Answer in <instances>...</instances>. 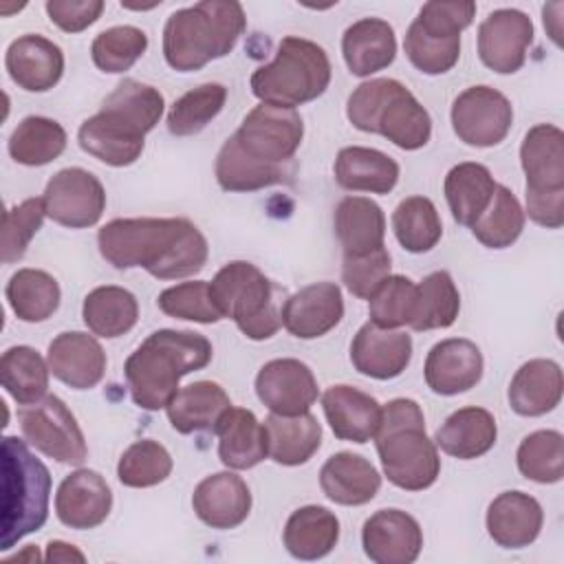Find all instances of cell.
<instances>
[{
    "label": "cell",
    "mask_w": 564,
    "mask_h": 564,
    "mask_svg": "<svg viewBox=\"0 0 564 564\" xmlns=\"http://www.w3.org/2000/svg\"><path fill=\"white\" fill-rule=\"evenodd\" d=\"M174 460L170 452L152 438H143L132 443L117 463V478L121 485L132 489L154 487L172 474Z\"/></svg>",
    "instance_id": "681fc988"
},
{
    "label": "cell",
    "mask_w": 564,
    "mask_h": 564,
    "mask_svg": "<svg viewBox=\"0 0 564 564\" xmlns=\"http://www.w3.org/2000/svg\"><path fill=\"white\" fill-rule=\"evenodd\" d=\"M209 291L223 319H234L247 339L262 341L280 330L282 319L273 300V284L256 264L227 262L209 282Z\"/></svg>",
    "instance_id": "ba28073f"
},
{
    "label": "cell",
    "mask_w": 564,
    "mask_h": 564,
    "mask_svg": "<svg viewBox=\"0 0 564 564\" xmlns=\"http://www.w3.org/2000/svg\"><path fill=\"white\" fill-rule=\"evenodd\" d=\"M9 154L15 163L37 167L55 161L66 148V130L48 117H24L9 137Z\"/></svg>",
    "instance_id": "b9f144b4"
},
{
    "label": "cell",
    "mask_w": 564,
    "mask_h": 564,
    "mask_svg": "<svg viewBox=\"0 0 564 564\" xmlns=\"http://www.w3.org/2000/svg\"><path fill=\"white\" fill-rule=\"evenodd\" d=\"M390 253L386 247L364 253V256H344L341 260V282L359 300H368L377 286L390 275Z\"/></svg>",
    "instance_id": "9f6ffc18"
},
{
    "label": "cell",
    "mask_w": 564,
    "mask_h": 564,
    "mask_svg": "<svg viewBox=\"0 0 564 564\" xmlns=\"http://www.w3.org/2000/svg\"><path fill=\"white\" fill-rule=\"evenodd\" d=\"M454 134L471 148H494L505 141L513 123L511 101L491 86H469L449 110Z\"/></svg>",
    "instance_id": "8fae6325"
},
{
    "label": "cell",
    "mask_w": 564,
    "mask_h": 564,
    "mask_svg": "<svg viewBox=\"0 0 564 564\" xmlns=\"http://www.w3.org/2000/svg\"><path fill=\"white\" fill-rule=\"evenodd\" d=\"M192 509L212 529H236L251 511L249 485L234 471L205 476L192 494Z\"/></svg>",
    "instance_id": "7402d4cb"
},
{
    "label": "cell",
    "mask_w": 564,
    "mask_h": 564,
    "mask_svg": "<svg viewBox=\"0 0 564 564\" xmlns=\"http://www.w3.org/2000/svg\"><path fill=\"white\" fill-rule=\"evenodd\" d=\"M262 425L267 434V456L278 465H304L322 445V425L311 412L295 416L271 412Z\"/></svg>",
    "instance_id": "1f68e13d"
},
{
    "label": "cell",
    "mask_w": 564,
    "mask_h": 564,
    "mask_svg": "<svg viewBox=\"0 0 564 564\" xmlns=\"http://www.w3.org/2000/svg\"><path fill=\"white\" fill-rule=\"evenodd\" d=\"M110 509L112 491L106 478L95 469L79 467L70 471L57 487L55 516L68 529H95L110 516Z\"/></svg>",
    "instance_id": "2e32d148"
},
{
    "label": "cell",
    "mask_w": 564,
    "mask_h": 564,
    "mask_svg": "<svg viewBox=\"0 0 564 564\" xmlns=\"http://www.w3.org/2000/svg\"><path fill=\"white\" fill-rule=\"evenodd\" d=\"M82 317L93 335L115 339L134 328L139 319V302L123 286H97L84 297Z\"/></svg>",
    "instance_id": "f35d334b"
},
{
    "label": "cell",
    "mask_w": 564,
    "mask_h": 564,
    "mask_svg": "<svg viewBox=\"0 0 564 564\" xmlns=\"http://www.w3.org/2000/svg\"><path fill=\"white\" fill-rule=\"evenodd\" d=\"M516 463L527 480L540 485L560 482L564 476V436L557 430H538L522 438Z\"/></svg>",
    "instance_id": "c3c4849f"
},
{
    "label": "cell",
    "mask_w": 564,
    "mask_h": 564,
    "mask_svg": "<svg viewBox=\"0 0 564 564\" xmlns=\"http://www.w3.org/2000/svg\"><path fill=\"white\" fill-rule=\"evenodd\" d=\"M159 308L176 319H189L198 324H216L223 319L218 306L212 300L209 282L192 280L167 286L156 297Z\"/></svg>",
    "instance_id": "f5cc1de1"
},
{
    "label": "cell",
    "mask_w": 564,
    "mask_h": 564,
    "mask_svg": "<svg viewBox=\"0 0 564 564\" xmlns=\"http://www.w3.org/2000/svg\"><path fill=\"white\" fill-rule=\"evenodd\" d=\"M216 181L225 192H258L271 185L289 183L293 176L291 163H262L245 154L231 134L216 154Z\"/></svg>",
    "instance_id": "d590c367"
},
{
    "label": "cell",
    "mask_w": 564,
    "mask_h": 564,
    "mask_svg": "<svg viewBox=\"0 0 564 564\" xmlns=\"http://www.w3.org/2000/svg\"><path fill=\"white\" fill-rule=\"evenodd\" d=\"M18 419L26 443L44 456L64 465H82L86 460L84 432L59 397L46 394L31 405H22Z\"/></svg>",
    "instance_id": "9c48e42d"
},
{
    "label": "cell",
    "mask_w": 564,
    "mask_h": 564,
    "mask_svg": "<svg viewBox=\"0 0 564 564\" xmlns=\"http://www.w3.org/2000/svg\"><path fill=\"white\" fill-rule=\"evenodd\" d=\"M361 546L375 564H412L423 549V531L410 513L379 509L364 522Z\"/></svg>",
    "instance_id": "9a60e30c"
},
{
    "label": "cell",
    "mask_w": 564,
    "mask_h": 564,
    "mask_svg": "<svg viewBox=\"0 0 564 564\" xmlns=\"http://www.w3.org/2000/svg\"><path fill=\"white\" fill-rule=\"evenodd\" d=\"M330 59L326 51L297 35H286L278 44L275 57L251 75V93L260 104L295 108L322 97L330 84Z\"/></svg>",
    "instance_id": "52a82bcc"
},
{
    "label": "cell",
    "mask_w": 564,
    "mask_h": 564,
    "mask_svg": "<svg viewBox=\"0 0 564 564\" xmlns=\"http://www.w3.org/2000/svg\"><path fill=\"white\" fill-rule=\"evenodd\" d=\"M412 359V337L397 328L366 322L350 344V361L357 372L388 381L399 377Z\"/></svg>",
    "instance_id": "d6986e66"
},
{
    "label": "cell",
    "mask_w": 564,
    "mask_h": 564,
    "mask_svg": "<svg viewBox=\"0 0 564 564\" xmlns=\"http://www.w3.org/2000/svg\"><path fill=\"white\" fill-rule=\"evenodd\" d=\"M416 304V284L405 275H388L368 297L370 322L381 328L410 324Z\"/></svg>",
    "instance_id": "816d5d0a"
},
{
    "label": "cell",
    "mask_w": 564,
    "mask_h": 564,
    "mask_svg": "<svg viewBox=\"0 0 564 564\" xmlns=\"http://www.w3.org/2000/svg\"><path fill=\"white\" fill-rule=\"evenodd\" d=\"M375 445L381 469L394 487L423 491L436 482L441 456L425 434V416L414 399L399 397L381 408Z\"/></svg>",
    "instance_id": "277c9868"
},
{
    "label": "cell",
    "mask_w": 564,
    "mask_h": 564,
    "mask_svg": "<svg viewBox=\"0 0 564 564\" xmlns=\"http://www.w3.org/2000/svg\"><path fill=\"white\" fill-rule=\"evenodd\" d=\"M392 229L399 245L410 253L434 249L443 236L436 205L427 196H408L392 212Z\"/></svg>",
    "instance_id": "f6af8a7d"
},
{
    "label": "cell",
    "mask_w": 564,
    "mask_h": 564,
    "mask_svg": "<svg viewBox=\"0 0 564 564\" xmlns=\"http://www.w3.org/2000/svg\"><path fill=\"white\" fill-rule=\"evenodd\" d=\"M148 48V35L139 26L121 24V26H110L101 31L93 44H90V57L93 64L101 73H126L134 66L139 57H143Z\"/></svg>",
    "instance_id": "f907efd6"
},
{
    "label": "cell",
    "mask_w": 564,
    "mask_h": 564,
    "mask_svg": "<svg viewBox=\"0 0 564 564\" xmlns=\"http://www.w3.org/2000/svg\"><path fill=\"white\" fill-rule=\"evenodd\" d=\"M51 474L18 436L2 438V520L0 549L9 551L48 518Z\"/></svg>",
    "instance_id": "8992f818"
},
{
    "label": "cell",
    "mask_w": 564,
    "mask_h": 564,
    "mask_svg": "<svg viewBox=\"0 0 564 564\" xmlns=\"http://www.w3.org/2000/svg\"><path fill=\"white\" fill-rule=\"evenodd\" d=\"M256 394L273 414L295 416L311 410L319 388L313 370L293 357L271 359L256 375Z\"/></svg>",
    "instance_id": "5bb4252c"
},
{
    "label": "cell",
    "mask_w": 564,
    "mask_h": 564,
    "mask_svg": "<svg viewBox=\"0 0 564 564\" xmlns=\"http://www.w3.org/2000/svg\"><path fill=\"white\" fill-rule=\"evenodd\" d=\"M348 121L381 134L401 150H419L432 137V117L419 99L397 79L377 77L359 84L346 101Z\"/></svg>",
    "instance_id": "5b68a950"
},
{
    "label": "cell",
    "mask_w": 564,
    "mask_h": 564,
    "mask_svg": "<svg viewBox=\"0 0 564 564\" xmlns=\"http://www.w3.org/2000/svg\"><path fill=\"white\" fill-rule=\"evenodd\" d=\"M524 218V209L513 192L505 185H496L487 209L471 225V234L487 249H507L520 238Z\"/></svg>",
    "instance_id": "bcb514c9"
},
{
    "label": "cell",
    "mask_w": 564,
    "mask_h": 564,
    "mask_svg": "<svg viewBox=\"0 0 564 564\" xmlns=\"http://www.w3.org/2000/svg\"><path fill=\"white\" fill-rule=\"evenodd\" d=\"M496 181L482 163L465 161L454 165L443 183L445 200L449 205L452 218L458 225L471 227L480 214L487 209L494 192H496Z\"/></svg>",
    "instance_id": "74e56055"
},
{
    "label": "cell",
    "mask_w": 564,
    "mask_h": 564,
    "mask_svg": "<svg viewBox=\"0 0 564 564\" xmlns=\"http://www.w3.org/2000/svg\"><path fill=\"white\" fill-rule=\"evenodd\" d=\"M527 212L535 225L560 229L564 225V189L560 192H524Z\"/></svg>",
    "instance_id": "91938a15"
},
{
    "label": "cell",
    "mask_w": 564,
    "mask_h": 564,
    "mask_svg": "<svg viewBox=\"0 0 564 564\" xmlns=\"http://www.w3.org/2000/svg\"><path fill=\"white\" fill-rule=\"evenodd\" d=\"M487 533L502 549L533 544L544 524L542 505L524 491H502L487 507Z\"/></svg>",
    "instance_id": "603a6c76"
},
{
    "label": "cell",
    "mask_w": 564,
    "mask_h": 564,
    "mask_svg": "<svg viewBox=\"0 0 564 564\" xmlns=\"http://www.w3.org/2000/svg\"><path fill=\"white\" fill-rule=\"evenodd\" d=\"M163 110L165 99L159 88L137 79H123L104 99L99 115L112 126L145 139V134L154 130V126L163 117Z\"/></svg>",
    "instance_id": "4316f807"
},
{
    "label": "cell",
    "mask_w": 564,
    "mask_h": 564,
    "mask_svg": "<svg viewBox=\"0 0 564 564\" xmlns=\"http://www.w3.org/2000/svg\"><path fill=\"white\" fill-rule=\"evenodd\" d=\"M474 2H425L419 15L412 20L421 31L434 37H460V33L474 22Z\"/></svg>",
    "instance_id": "6f0895ef"
},
{
    "label": "cell",
    "mask_w": 564,
    "mask_h": 564,
    "mask_svg": "<svg viewBox=\"0 0 564 564\" xmlns=\"http://www.w3.org/2000/svg\"><path fill=\"white\" fill-rule=\"evenodd\" d=\"M227 101V88L216 82L200 84L181 95L167 112V130L174 137H194L214 121Z\"/></svg>",
    "instance_id": "7dc6e473"
},
{
    "label": "cell",
    "mask_w": 564,
    "mask_h": 564,
    "mask_svg": "<svg viewBox=\"0 0 564 564\" xmlns=\"http://www.w3.org/2000/svg\"><path fill=\"white\" fill-rule=\"evenodd\" d=\"M344 317L341 289L335 282H315L286 297L280 319L297 339H317Z\"/></svg>",
    "instance_id": "ac0fdd59"
},
{
    "label": "cell",
    "mask_w": 564,
    "mask_h": 564,
    "mask_svg": "<svg viewBox=\"0 0 564 564\" xmlns=\"http://www.w3.org/2000/svg\"><path fill=\"white\" fill-rule=\"evenodd\" d=\"M214 434L218 436V458L229 469H251L267 458L264 425L251 410L231 405Z\"/></svg>",
    "instance_id": "e575fe53"
},
{
    "label": "cell",
    "mask_w": 564,
    "mask_h": 564,
    "mask_svg": "<svg viewBox=\"0 0 564 564\" xmlns=\"http://www.w3.org/2000/svg\"><path fill=\"white\" fill-rule=\"evenodd\" d=\"M403 51L416 70L443 75L452 70L460 57V37H434L412 22L405 31Z\"/></svg>",
    "instance_id": "db71d44e"
},
{
    "label": "cell",
    "mask_w": 564,
    "mask_h": 564,
    "mask_svg": "<svg viewBox=\"0 0 564 564\" xmlns=\"http://www.w3.org/2000/svg\"><path fill=\"white\" fill-rule=\"evenodd\" d=\"M482 352L471 339L449 337L430 348L423 375L434 394L454 397L471 390L482 379Z\"/></svg>",
    "instance_id": "e0dca14e"
},
{
    "label": "cell",
    "mask_w": 564,
    "mask_h": 564,
    "mask_svg": "<svg viewBox=\"0 0 564 564\" xmlns=\"http://www.w3.org/2000/svg\"><path fill=\"white\" fill-rule=\"evenodd\" d=\"M240 150L262 163H291L302 145L304 121L295 108L258 104L234 132Z\"/></svg>",
    "instance_id": "30bf717a"
},
{
    "label": "cell",
    "mask_w": 564,
    "mask_h": 564,
    "mask_svg": "<svg viewBox=\"0 0 564 564\" xmlns=\"http://www.w3.org/2000/svg\"><path fill=\"white\" fill-rule=\"evenodd\" d=\"M333 223L344 256H364L386 247L383 209L366 196L341 198L335 207Z\"/></svg>",
    "instance_id": "836d02e7"
},
{
    "label": "cell",
    "mask_w": 564,
    "mask_h": 564,
    "mask_svg": "<svg viewBox=\"0 0 564 564\" xmlns=\"http://www.w3.org/2000/svg\"><path fill=\"white\" fill-rule=\"evenodd\" d=\"M245 26V9L236 0H203L178 9L163 26V57L178 73L198 70L229 55Z\"/></svg>",
    "instance_id": "3957f363"
},
{
    "label": "cell",
    "mask_w": 564,
    "mask_h": 564,
    "mask_svg": "<svg viewBox=\"0 0 564 564\" xmlns=\"http://www.w3.org/2000/svg\"><path fill=\"white\" fill-rule=\"evenodd\" d=\"M460 311V293L447 271H432L416 284V304L410 319L412 330L449 328Z\"/></svg>",
    "instance_id": "ee69618b"
},
{
    "label": "cell",
    "mask_w": 564,
    "mask_h": 564,
    "mask_svg": "<svg viewBox=\"0 0 564 564\" xmlns=\"http://www.w3.org/2000/svg\"><path fill=\"white\" fill-rule=\"evenodd\" d=\"M339 540V520L337 516L319 505H306L295 509L282 533L286 551L295 560H319L326 557Z\"/></svg>",
    "instance_id": "8d00e7d4"
},
{
    "label": "cell",
    "mask_w": 564,
    "mask_h": 564,
    "mask_svg": "<svg viewBox=\"0 0 564 564\" xmlns=\"http://www.w3.org/2000/svg\"><path fill=\"white\" fill-rule=\"evenodd\" d=\"M322 408L333 434L339 441L368 443L381 423V403L368 392L339 383L322 394Z\"/></svg>",
    "instance_id": "cb8c5ba5"
},
{
    "label": "cell",
    "mask_w": 564,
    "mask_h": 564,
    "mask_svg": "<svg viewBox=\"0 0 564 564\" xmlns=\"http://www.w3.org/2000/svg\"><path fill=\"white\" fill-rule=\"evenodd\" d=\"M564 377L553 359H529L522 364L509 383V405L520 416H542L555 410L562 401Z\"/></svg>",
    "instance_id": "83f0119b"
},
{
    "label": "cell",
    "mask_w": 564,
    "mask_h": 564,
    "mask_svg": "<svg viewBox=\"0 0 564 564\" xmlns=\"http://www.w3.org/2000/svg\"><path fill=\"white\" fill-rule=\"evenodd\" d=\"M48 361L31 346H11L0 359L2 388L18 405H31L46 397Z\"/></svg>",
    "instance_id": "60d3db41"
},
{
    "label": "cell",
    "mask_w": 564,
    "mask_h": 564,
    "mask_svg": "<svg viewBox=\"0 0 564 564\" xmlns=\"http://www.w3.org/2000/svg\"><path fill=\"white\" fill-rule=\"evenodd\" d=\"M4 66L13 84H18L22 90L46 93L64 75V53L53 40L37 33H26L9 44Z\"/></svg>",
    "instance_id": "44dd1931"
},
{
    "label": "cell",
    "mask_w": 564,
    "mask_h": 564,
    "mask_svg": "<svg viewBox=\"0 0 564 564\" xmlns=\"http://www.w3.org/2000/svg\"><path fill=\"white\" fill-rule=\"evenodd\" d=\"M22 557H29L31 562H35V560H40V553H37V549L31 544V546H26V551H24V553L13 555V557H11V562H13V560H22Z\"/></svg>",
    "instance_id": "6125c7cd"
},
{
    "label": "cell",
    "mask_w": 564,
    "mask_h": 564,
    "mask_svg": "<svg viewBox=\"0 0 564 564\" xmlns=\"http://www.w3.org/2000/svg\"><path fill=\"white\" fill-rule=\"evenodd\" d=\"M4 295L15 317L29 324L46 322L62 300L57 280L42 269H18L7 282Z\"/></svg>",
    "instance_id": "ab89813d"
},
{
    "label": "cell",
    "mask_w": 564,
    "mask_h": 564,
    "mask_svg": "<svg viewBox=\"0 0 564 564\" xmlns=\"http://www.w3.org/2000/svg\"><path fill=\"white\" fill-rule=\"evenodd\" d=\"M341 55L355 77H370L397 57L394 29L381 18H361L341 35Z\"/></svg>",
    "instance_id": "f1b7e54d"
},
{
    "label": "cell",
    "mask_w": 564,
    "mask_h": 564,
    "mask_svg": "<svg viewBox=\"0 0 564 564\" xmlns=\"http://www.w3.org/2000/svg\"><path fill=\"white\" fill-rule=\"evenodd\" d=\"M101 0H48L44 4L48 20L64 33H82L104 13Z\"/></svg>",
    "instance_id": "680465c9"
},
{
    "label": "cell",
    "mask_w": 564,
    "mask_h": 564,
    "mask_svg": "<svg viewBox=\"0 0 564 564\" xmlns=\"http://www.w3.org/2000/svg\"><path fill=\"white\" fill-rule=\"evenodd\" d=\"M101 258L115 269L141 267L159 280L203 271L207 238L187 218H115L97 234Z\"/></svg>",
    "instance_id": "6da1fadb"
},
{
    "label": "cell",
    "mask_w": 564,
    "mask_h": 564,
    "mask_svg": "<svg viewBox=\"0 0 564 564\" xmlns=\"http://www.w3.org/2000/svg\"><path fill=\"white\" fill-rule=\"evenodd\" d=\"M229 408L231 399L216 381H194L172 397L165 412L170 425L178 434H194L216 432Z\"/></svg>",
    "instance_id": "f546056e"
},
{
    "label": "cell",
    "mask_w": 564,
    "mask_h": 564,
    "mask_svg": "<svg viewBox=\"0 0 564 564\" xmlns=\"http://www.w3.org/2000/svg\"><path fill=\"white\" fill-rule=\"evenodd\" d=\"M335 181L348 192L388 194L399 181V163L381 150L348 145L337 152Z\"/></svg>",
    "instance_id": "d6a6232c"
},
{
    "label": "cell",
    "mask_w": 564,
    "mask_h": 564,
    "mask_svg": "<svg viewBox=\"0 0 564 564\" xmlns=\"http://www.w3.org/2000/svg\"><path fill=\"white\" fill-rule=\"evenodd\" d=\"M48 370L73 390L95 388L106 372V352L101 344L82 330L59 333L46 352Z\"/></svg>",
    "instance_id": "ffe728a7"
},
{
    "label": "cell",
    "mask_w": 564,
    "mask_h": 564,
    "mask_svg": "<svg viewBox=\"0 0 564 564\" xmlns=\"http://www.w3.org/2000/svg\"><path fill=\"white\" fill-rule=\"evenodd\" d=\"M520 165L527 176L524 192L564 189V132L553 123L529 128L520 145Z\"/></svg>",
    "instance_id": "d4e9b609"
},
{
    "label": "cell",
    "mask_w": 564,
    "mask_h": 564,
    "mask_svg": "<svg viewBox=\"0 0 564 564\" xmlns=\"http://www.w3.org/2000/svg\"><path fill=\"white\" fill-rule=\"evenodd\" d=\"M46 216L68 229H86L99 223L106 209L101 181L84 167H64L51 176L42 194Z\"/></svg>",
    "instance_id": "7c38bea8"
},
{
    "label": "cell",
    "mask_w": 564,
    "mask_h": 564,
    "mask_svg": "<svg viewBox=\"0 0 564 564\" xmlns=\"http://www.w3.org/2000/svg\"><path fill=\"white\" fill-rule=\"evenodd\" d=\"M319 487L330 502L359 507L379 494L381 476L377 467L361 454L337 452L322 465Z\"/></svg>",
    "instance_id": "484cf974"
},
{
    "label": "cell",
    "mask_w": 564,
    "mask_h": 564,
    "mask_svg": "<svg viewBox=\"0 0 564 564\" xmlns=\"http://www.w3.org/2000/svg\"><path fill=\"white\" fill-rule=\"evenodd\" d=\"M46 218L42 198H26L9 207L2 216V262L11 264L24 258L29 242L42 229Z\"/></svg>",
    "instance_id": "11a10c76"
},
{
    "label": "cell",
    "mask_w": 564,
    "mask_h": 564,
    "mask_svg": "<svg viewBox=\"0 0 564 564\" xmlns=\"http://www.w3.org/2000/svg\"><path fill=\"white\" fill-rule=\"evenodd\" d=\"M498 427L489 410L467 405L452 412L434 434L436 447L458 460L485 456L496 445Z\"/></svg>",
    "instance_id": "4dcf8cb0"
},
{
    "label": "cell",
    "mask_w": 564,
    "mask_h": 564,
    "mask_svg": "<svg viewBox=\"0 0 564 564\" xmlns=\"http://www.w3.org/2000/svg\"><path fill=\"white\" fill-rule=\"evenodd\" d=\"M533 42V22L520 9H496L478 26V57L500 75L520 70Z\"/></svg>",
    "instance_id": "4fadbf2b"
},
{
    "label": "cell",
    "mask_w": 564,
    "mask_h": 564,
    "mask_svg": "<svg viewBox=\"0 0 564 564\" xmlns=\"http://www.w3.org/2000/svg\"><path fill=\"white\" fill-rule=\"evenodd\" d=\"M77 143L86 154L110 167L132 165L145 148V139L128 134L126 130L108 123L99 112L79 126Z\"/></svg>",
    "instance_id": "7bdbcfd3"
},
{
    "label": "cell",
    "mask_w": 564,
    "mask_h": 564,
    "mask_svg": "<svg viewBox=\"0 0 564 564\" xmlns=\"http://www.w3.org/2000/svg\"><path fill=\"white\" fill-rule=\"evenodd\" d=\"M44 560L53 564H66V562H86V555L75 544H68L64 540H51L46 544Z\"/></svg>",
    "instance_id": "94428289"
},
{
    "label": "cell",
    "mask_w": 564,
    "mask_h": 564,
    "mask_svg": "<svg viewBox=\"0 0 564 564\" xmlns=\"http://www.w3.org/2000/svg\"><path fill=\"white\" fill-rule=\"evenodd\" d=\"M209 339L194 330L161 328L150 333L123 364L134 405L148 412L167 408L178 381L212 361Z\"/></svg>",
    "instance_id": "7a4b0ae2"
}]
</instances>
